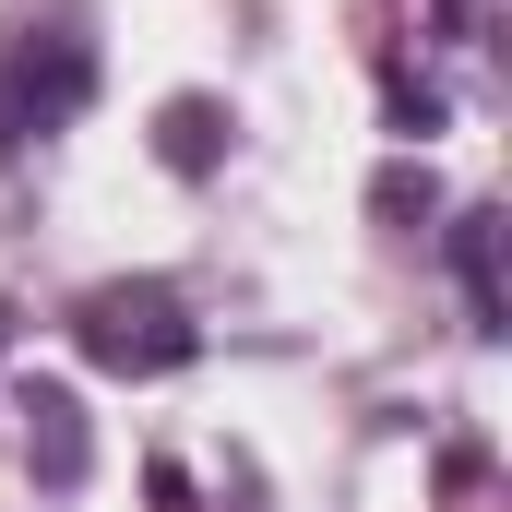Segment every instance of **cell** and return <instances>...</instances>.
<instances>
[{
    "label": "cell",
    "mask_w": 512,
    "mask_h": 512,
    "mask_svg": "<svg viewBox=\"0 0 512 512\" xmlns=\"http://www.w3.org/2000/svg\"><path fill=\"white\" fill-rule=\"evenodd\" d=\"M12 417H24V465L48 477V489H84V465H96V441H84V405L60 382H24L12 393Z\"/></svg>",
    "instance_id": "obj_3"
},
{
    "label": "cell",
    "mask_w": 512,
    "mask_h": 512,
    "mask_svg": "<svg viewBox=\"0 0 512 512\" xmlns=\"http://www.w3.org/2000/svg\"><path fill=\"white\" fill-rule=\"evenodd\" d=\"M72 346H84L96 370H120V382H167V370L203 358V322H191L179 286H155V274H108V286L72 298Z\"/></svg>",
    "instance_id": "obj_1"
},
{
    "label": "cell",
    "mask_w": 512,
    "mask_h": 512,
    "mask_svg": "<svg viewBox=\"0 0 512 512\" xmlns=\"http://www.w3.org/2000/svg\"><path fill=\"white\" fill-rule=\"evenodd\" d=\"M382 108H393V131H405V143H429V131L453 120V108H441V84H417L405 60H393V72H382Z\"/></svg>",
    "instance_id": "obj_6"
},
{
    "label": "cell",
    "mask_w": 512,
    "mask_h": 512,
    "mask_svg": "<svg viewBox=\"0 0 512 512\" xmlns=\"http://www.w3.org/2000/svg\"><path fill=\"white\" fill-rule=\"evenodd\" d=\"M453 286H465V322H477V334L512 322V310H501V215H489V203L453 215Z\"/></svg>",
    "instance_id": "obj_4"
},
{
    "label": "cell",
    "mask_w": 512,
    "mask_h": 512,
    "mask_svg": "<svg viewBox=\"0 0 512 512\" xmlns=\"http://www.w3.org/2000/svg\"><path fill=\"white\" fill-rule=\"evenodd\" d=\"M96 96V48L60 36V24H0V155L48 143L60 120H84Z\"/></svg>",
    "instance_id": "obj_2"
},
{
    "label": "cell",
    "mask_w": 512,
    "mask_h": 512,
    "mask_svg": "<svg viewBox=\"0 0 512 512\" xmlns=\"http://www.w3.org/2000/svg\"><path fill=\"white\" fill-rule=\"evenodd\" d=\"M215 143H227V120H215V96H179V108L155 120V155H167L179 179H203V167H215Z\"/></svg>",
    "instance_id": "obj_5"
}]
</instances>
